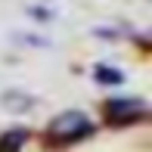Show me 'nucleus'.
I'll return each instance as SVG.
<instances>
[{"mask_svg":"<svg viewBox=\"0 0 152 152\" xmlns=\"http://www.w3.org/2000/svg\"><path fill=\"white\" fill-rule=\"evenodd\" d=\"M84 134H90V121L81 112H65L50 124V137H56V140H78Z\"/></svg>","mask_w":152,"mask_h":152,"instance_id":"nucleus-1","label":"nucleus"}]
</instances>
